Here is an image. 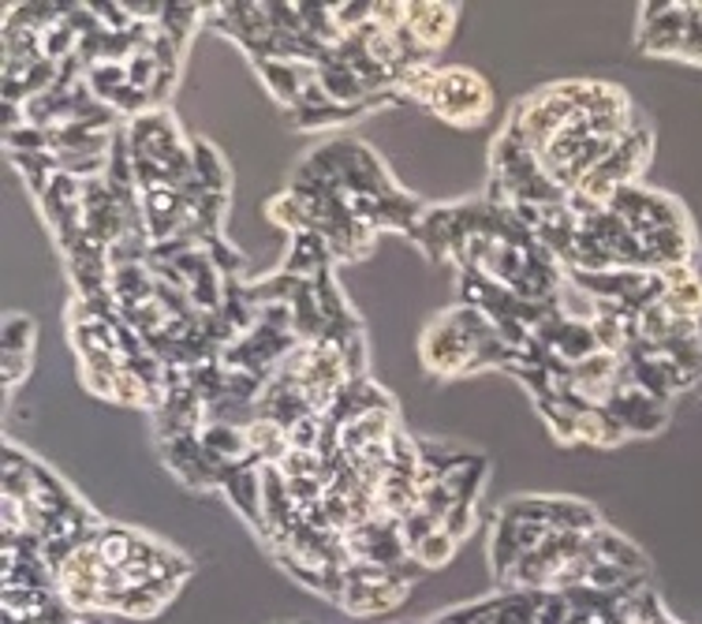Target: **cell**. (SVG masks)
Instances as JSON below:
<instances>
[{"mask_svg":"<svg viewBox=\"0 0 702 624\" xmlns=\"http://www.w3.org/2000/svg\"><path fill=\"white\" fill-rule=\"evenodd\" d=\"M396 102L430 108L452 128H479L494 116V90L471 68H415L393 86Z\"/></svg>","mask_w":702,"mask_h":624,"instance_id":"obj_1","label":"cell"},{"mask_svg":"<svg viewBox=\"0 0 702 624\" xmlns=\"http://www.w3.org/2000/svg\"><path fill=\"white\" fill-rule=\"evenodd\" d=\"M691 4H643L640 12V49L651 57H677L688 42Z\"/></svg>","mask_w":702,"mask_h":624,"instance_id":"obj_2","label":"cell"},{"mask_svg":"<svg viewBox=\"0 0 702 624\" xmlns=\"http://www.w3.org/2000/svg\"><path fill=\"white\" fill-rule=\"evenodd\" d=\"M456 23H460V4H407V34L418 42V49L423 53H434L445 49L456 31Z\"/></svg>","mask_w":702,"mask_h":624,"instance_id":"obj_3","label":"cell"},{"mask_svg":"<svg viewBox=\"0 0 702 624\" xmlns=\"http://www.w3.org/2000/svg\"><path fill=\"white\" fill-rule=\"evenodd\" d=\"M31 351H34V319L8 314L4 319V393L8 396L31 374Z\"/></svg>","mask_w":702,"mask_h":624,"instance_id":"obj_4","label":"cell"},{"mask_svg":"<svg viewBox=\"0 0 702 624\" xmlns=\"http://www.w3.org/2000/svg\"><path fill=\"white\" fill-rule=\"evenodd\" d=\"M665 285H669V280H665ZM661 303L669 307V314H677V319H695L699 322V314H702V280L695 274L683 277V280H672V285L665 288Z\"/></svg>","mask_w":702,"mask_h":624,"instance_id":"obj_5","label":"cell"},{"mask_svg":"<svg viewBox=\"0 0 702 624\" xmlns=\"http://www.w3.org/2000/svg\"><path fill=\"white\" fill-rule=\"evenodd\" d=\"M452 554H456V539H452L445 528H437L434 535L426 539L423 546L415 550V554H412V561H415L418 568H423V573H434V568L449 565V561H452Z\"/></svg>","mask_w":702,"mask_h":624,"instance_id":"obj_6","label":"cell"},{"mask_svg":"<svg viewBox=\"0 0 702 624\" xmlns=\"http://www.w3.org/2000/svg\"><path fill=\"white\" fill-rule=\"evenodd\" d=\"M699 12H702V4H699Z\"/></svg>","mask_w":702,"mask_h":624,"instance_id":"obj_7","label":"cell"}]
</instances>
